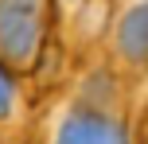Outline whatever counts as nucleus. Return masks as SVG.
Listing matches in <instances>:
<instances>
[{"label":"nucleus","instance_id":"1","mask_svg":"<svg viewBox=\"0 0 148 144\" xmlns=\"http://www.w3.org/2000/svg\"><path fill=\"white\" fill-rule=\"evenodd\" d=\"M39 144H136L125 78L109 59L74 70L39 117Z\"/></svg>","mask_w":148,"mask_h":144},{"label":"nucleus","instance_id":"2","mask_svg":"<svg viewBox=\"0 0 148 144\" xmlns=\"http://www.w3.org/2000/svg\"><path fill=\"white\" fill-rule=\"evenodd\" d=\"M51 20L55 0H0V62L16 78H31L43 66Z\"/></svg>","mask_w":148,"mask_h":144},{"label":"nucleus","instance_id":"3","mask_svg":"<svg viewBox=\"0 0 148 144\" xmlns=\"http://www.w3.org/2000/svg\"><path fill=\"white\" fill-rule=\"evenodd\" d=\"M109 66L121 78L148 66V0H117L109 23Z\"/></svg>","mask_w":148,"mask_h":144},{"label":"nucleus","instance_id":"4","mask_svg":"<svg viewBox=\"0 0 148 144\" xmlns=\"http://www.w3.org/2000/svg\"><path fill=\"white\" fill-rule=\"evenodd\" d=\"M35 113L27 105V90H23V78H16L12 70L0 62V136L20 140L31 129Z\"/></svg>","mask_w":148,"mask_h":144},{"label":"nucleus","instance_id":"5","mask_svg":"<svg viewBox=\"0 0 148 144\" xmlns=\"http://www.w3.org/2000/svg\"><path fill=\"white\" fill-rule=\"evenodd\" d=\"M78 4H82V0H55V12H59V16H74Z\"/></svg>","mask_w":148,"mask_h":144},{"label":"nucleus","instance_id":"6","mask_svg":"<svg viewBox=\"0 0 148 144\" xmlns=\"http://www.w3.org/2000/svg\"><path fill=\"white\" fill-rule=\"evenodd\" d=\"M136 144H148V109H144L140 125H136Z\"/></svg>","mask_w":148,"mask_h":144},{"label":"nucleus","instance_id":"7","mask_svg":"<svg viewBox=\"0 0 148 144\" xmlns=\"http://www.w3.org/2000/svg\"><path fill=\"white\" fill-rule=\"evenodd\" d=\"M140 78H144V93H148V66H144V74H140Z\"/></svg>","mask_w":148,"mask_h":144},{"label":"nucleus","instance_id":"8","mask_svg":"<svg viewBox=\"0 0 148 144\" xmlns=\"http://www.w3.org/2000/svg\"><path fill=\"white\" fill-rule=\"evenodd\" d=\"M0 144H20V140H8V136H0Z\"/></svg>","mask_w":148,"mask_h":144}]
</instances>
